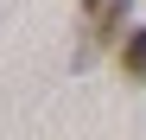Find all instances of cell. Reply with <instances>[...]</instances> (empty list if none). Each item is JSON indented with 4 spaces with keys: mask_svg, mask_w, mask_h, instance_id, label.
<instances>
[{
    "mask_svg": "<svg viewBox=\"0 0 146 140\" xmlns=\"http://www.w3.org/2000/svg\"><path fill=\"white\" fill-rule=\"evenodd\" d=\"M114 64H121V77H127V83H146V26H127V32H121Z\"/></svg>",
    "mask_w": 146,
    "mask_h": 140,
    "instance_id": "obj_2",
    "label": "cell"
},
{
    "mask_svg": "<svg viewBox=\"0 0 146 140\" xmlns=\"http://www.w3.org/2000/svg\"><path fill=\"white\" fill-rule=\"evenodd\" d=\"M127 32V0H83V51L76 64H89V51H102Z\"/></svg>",
    "mask_w": 146,
    "mask_h": 140,
    "instance_id": "obj_1",
    "label": "cell"
}]
</instances>
